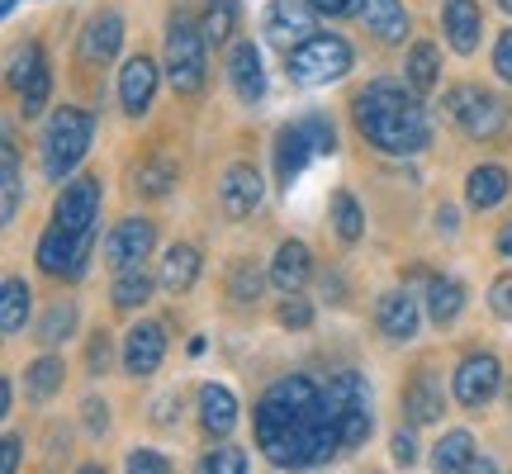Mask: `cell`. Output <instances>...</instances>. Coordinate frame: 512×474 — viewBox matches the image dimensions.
Returning <instances> with one entry per match:
<instances>
[{
    "instance_id": "obj_6",
    "label": "cell",
    "mask_w": 512,
    "mask_h": 474,
    "mask_svg": "<svg viewBox=\"0 0 512 474\" xmlns=\"http://www.w3.org/2000/svg\"><path fill=\"white\" fill-rule=\"evenodd\" d=\"M323 394H328V413H332V422H337V432H342V451H356V446L370 437V389H366V380L351 375V370H342Z\"/></svg>"
},
{
    "instance_id": "obj_10",
    "label": "cell",
    "mask_w": 512,
    "mask_h": 474,
    "mask_svg": "<svg viewBox=\"0 0 512 474\" xmlns=\"http://www.w3.org/2000/svg\"><path fill=\"white\" fill-rule=\"evenodd\" d=\"M53 223L72 228V233H95L100 228V176H76L72 185H62L53 204Z\"/></svg>"
},
{
    "instance_id": "obj_17",
    "label": "cell",
    "mask_w": 512,
    "mask_h": 474,
    "mask_svg": "<svg viewBox=\"0 0 512 474\" xmlns=\"http://www.w3.org/2000/svg\"><path fill=\"white\" fill-rule=\"evenodd\" d=\"M309 157H318V147H313V138H309V124H290L275 133V181L285 185V190L304 176Z\"/></svg>"
},
{
    "instance_id": "obj_49",
    "label": "cell",
    "mask_w": 512,
    "mask_h": 474,
    "mask_svg": "<svg viewBox=\"0 0 512 474\" xmlns=\"http://www.w3.org/2000/svg\"><path fill=\"white\" fill-rule=\"evenodd\" d=\"M313 10H318V15H351V10H361V5H366V0H309Z\"/></svg>"
},
{
    "instance_id": "obj_56",
    "label": "cell",
    "mask_w": 512,
    "mask_h": 474,
    "mask_svg": "<svg viewBox=\"0 0 512 474\" xmlns=\"http://www.w3.org/2000/svg\"><path fill=\"white\" fill-rule=\"evenodd\" d=\"M498 5H503V10H508V15H512V0H498Z\"/></svg>"
},
{
    "instance_id": "obj_34",
    "label": "cell",
    "mask_w": 512,
    "mask_h": 474,
    "mask_svg": "<svg viewBox=\"0 0 512 474\" xmlns=\"http://www.w3.org/2000/svg\"><path fill=\"white\" fill-rule=\"evenodd\" d=\"M147 299H152V275L143 266H133V271H119L114 280V309H143Z\"/></svg>"
},
{
    "instance_id": "obj_54",
    "label": "cell",
    "mask_w": 512,
    "mask_h": 474,
    "mask_svg": "<svg viewBox=\"0 0 512 474\" xmlns=\"http://www.w3.org/2000/svg\"><path fill=\"white\" fill-rule=\"evenodd\" d=\"M19 0H0V10H5V15H10V10H15Z\"/></svg>"
},
{
    "instance_id": "obj_1",
    "label": "cell",
    "mask_w": 512,
    "mask_h": 474,
    "mask_svg": "<svg viewBox=\"0 0 512 474\" xmlns=\"http://www.w3.org/2000/svg\"><path fill=\"white\" fill-rule=\"evenodd\" d=\"M256 446L275 470L323 465L342 451V432L328 413V394L309 375H285L256 399Z\"/></svg>"
},
{
    "instance_id": "obj_32",
    "label": "cell",
    "mask_w": 512,
    "mask_h": 474,
    "mask_svg": "<svg viewBox=\"0 0 512 474\" xmlns=\"http://www.w3.org/2000/svg\"><path fill=\"white\" fill-rule=\"evenodd\" d=\"M0 181H5L0 219L15 223L19 219V152H15V138H10V133H5V143H0Z\"/></svg>"
},
{
    "instance_id": "obj_51",
    "label": "cell",
    "mask_w": 512,
    "mask_h": 474,
    "mask_svg": "<svg viewBox=\"0 0 512 474\" xmlns=\"http://www.w3.org/2000/svg\"><path fill=\"white\" fill-rule=\"evenodd\" d=\"M494 247H498V256H503V261H512V219L503 223V228H498V237H494Z\"/></svg>"
},
{
    "instance_id": "obj_33",
    "label": "cell",
    "mask_w": 512,
    "mask_h": 474,
    "mask_svg": "<svg viewBox=\"0 0 512 474\" xmlns=\"http://www.w3.org/2000/svg\"><path fill=\"white\" fill-rule=\"evenodd\" d=\"M233 24H238V0H204L200 29H204V38H209L214 48H219V43H228Z\"/></svg>"
},
{
    "instance_id": "obj_40",
    "label": "cell",
    "mask_w": 512,
    "mask_h": 474,
    "mask_svg": "<svg viewBox=\"0 0 512 474\" xmlns=\"http://www.w3.org/2000/svg\"><path fill=\"white\" fill-rule=\"evenodd\" d=\"M228 294H233L238 304H256V299H261V271L242 261L238 271H233V280H228Z\"/></svg>"
},
{
    "instance_id": "obj_5",
    "label": "cell",
    "mask_w": 512,
    "mask_h": 474,
    "mask_svg": "<svg viewBox=\"0 0 512 474\" xmlns=\"http://www.w3.org/2000/svg\"><path fill=\"white\" fill-rule=\"evenodd\" d=\"M285 72L299 86H332L351 72V48L337 34H313L309 43H299L294 53H285Z\"/></svg>"
},
{
    "instance_id": "obj_23",
    "label": "cell",
    "mask_w": 512,
    "mask_h": 474,
    "mask_svg": "<svg viewBox=\"0 0 512 474\" xmlns=\"http://www.w3.org/2000/svg\"><path fill=\"white\" fill-rule=\"evenodd\" d=\"M200 422L209 437H228L238 427V399L228 384H204L200 389Z\"/></svg>"
},
{
    "instance_id": "obj_21",
    "label": "cell",
    "mask_w": 512,
    "mask_h": 474,
    "mask_svg": "<svg viewBox=\"0 0 512 474\" xmlns=\"http://www.w3.org/2000/svg\"><path fill=\"white\" fill-rule=\"evenodd\" d=\"M309 271H313V256H309V247H304L299 237H290V242H280V247H275L271 285L280 294H299L304 285H309Z\"/></svg>"
},
{
    "instance_id": "obj_4",
    "label": "cell",
    "mask_w": 512,
    "mask_h": 474,
    "mask_svg": "<svg viewBox=\"0 0 512 474\" xmlns=\"http://www.w3.org/2000/svg\"><path fill=\"white\" fill-rule=\"evenodd\" d=\"M204 48H209V38H204L200 19L190 15V10H176L171 24H166V76H171V86L181 95H200L204 91Z\"/></svg>"
},
{
    "instance_id": "obj_48",
    "label": "cell",
    "mask_w": 512,
    "mask_h": 474,
    "mask_svg": "<svg viewBox=\"0 0 512 474\" xmlns=\"http://www.w3.org/2000/svg\"><path fill=\"white\" fill-rule=\"evenodd\" d=\"M0 446H5V451H0V474H15L19 470V451H24V437H15V432H10Z\"/></svg>"
},
{
    "instance_id": "obj_9",
    "label": "cell",
    "mask_w": 512,
    "mask_h": 474,
    "mask_svg": "<svg viewBox=\"0 0 512 474\" xmlns=\"http://www.w3.org/2000/svg\"><path fill=\"white\" fill-rule=\"evenodd\" d=\"M95 247V233H72V228H57V223H48L43 228V237H38V266L48 275H81L86 271V256H91Z\"/></svg>"
},
{
    "instance_id": "obj_37",
    "label": "cell",
    "mask_w": 512,
    "mask_h": 474,
    "mask_svg": "<svg viewBox=\"0 0 512 474\" xmlns=\"http://www.w3.org/2000/svg\"><path fill=\"white\" fill-rule=\"evenodd\" d=\"M332 223H337V237H342V242H361L366 214H361L356 195H337V200H332Z\"/></svg>"
},
{
    "instance_id": "obj_39",
    "label": "cell",
    "mask_w": 512,
    "mask_h": 474,
    "mask_svg": "<svg viewBox=\"0 0 512 474\" xmlns=\"http://www.w3.org/2000/svg\"><path fill=\"white\" fill-rule=\"evenodd\" d=\"M171 181H176V166L166 162V157H157V162H147L143 171H138V195H147V200H162L166 190H171Z\"/></svg>"
},
{
    "instance_id": "obj_52",
    "label": "cell",
    "mask_w": 512,
    "mask_h": 474,
    "mask_svg": "<svg viewBox=\"0 0 512 474\" xmlns=\"http://www.w3.org/2000/svg\"><path fill=\"white\" fill-rule=\"evenodd\" d=\"M460 474H498V465H494L489 456H475V460H470V465H465Z\"/></svg>"
},
{
    "instance_id": "obj_8",
    "label": "cell",
    "mask_w": 512,
    "mask_h": 474,
    "mask_svg": "<svg viewBox=\"0 0 512 474\" xmlns=\"http://www.w3.org/2000/svg\"><path fill=\"white\" fill-rule=\"evenodd\" d=\"M10 86H15L19 110L29 114V119H34V114H43L48 95H53V72H48V57H43V48H38V43L15 48V57H10Z\"/></svg>"
},
{
    "instance_id": "obj_44",
    "label": "cell",
    "mask_w": 512,
    "mask_h": 474,
    "mask_svg": "<svg viewBox=\"0 0 512 474\" xmlns=\"http://www.w3.org/2000/svg\"><path fill=\"white\" fill-rule=\"evenodd\" d=\"M309 304H304V299H299V294H290V299H285V304H280V323H285V328H309Z\"/></svg>"
},
{
    "instance_id": "obj_7",
    "label": "cell",
    "mask_w": 512,
    "mask_h": 474,
    "mask_svg": "<svg viewBox=\"0 0 512 474\" xmlns=\"http://www.w3.org/2000/svg\"><path fill=\"white\" fill-rule=\"evenodd\" d=\"M446 110L479 143H489V138H498L508 128V105L489 91H475V86H456V91L446 95Z\"/></svg>"
},
{
    "instance_id": "obj_45",
    "label": "cell",
    "mask_w": 512,
    "mask_h": 474,
    "mask_svg": "<svg viewBox=\"0 0 512 474\" xmlns=\"http://www.w3.org/2000/svg\"><path fill=\"white\" fill-rule=\"evenodd\" d=\"M86 361H91L95 375H105V370H110V337H105V332H95V337H91V347H86Z\"/></svg>"
},
{
    "instance_id": "obj_22",
    "label": "cell",
    "mask_w": 512,
    "mask_h": 474,
    "mask_svg": "<svg viewBox=\"0 0 512 474\" xmlns=\"http://www.w3.org/2000/svg\"><path fill=\"white\" fill-rule=\"evenodd\" d=\"M119 43H124V15L119 10H105V15H95L86 24V34H81V57L86 62H110L119 53Z\"/></svg>"
},
{
    "instance_id": "obj_16",
    "label": "cell",
    "mask_w": 512,
    "mask_h": 474,
    "mask_svg": "<svg viewBox=\"0 0 512 474\" xmlns=\"http://www.w3.org/2000/svg\"><path fill=\"white\" fill-rule=\"evenodd\" d=\"M261 195H266V185H261V171H256V166L238 162V166L223 171L219 200H223V214H228V219H247V214H256Z\"/></svg>"
},
{
    "instance_id": "obj_27",
    "label": "cell",
    "mask_w": 512,
    "mask_h": 474,
    "mask_svg": "<svg viewBox=\"0 0 512 474\" xmlns=\"http://www.w3.org/2000/svg\"><path fill=\"white\" fill-rule=\"evenodd\" d=\"M508 190H512V176L503 171V166L489 162V166H475V171H470V181H465V200L475 204V209H494Z\"/></svg>"
},
{
    "instance_id": "obj_36",
    "label": "cell",
    "mask_w": 512,
    "mask_h": 474,
    "mask_svg": "<svg viewBox=\"0 0 512 474\" xmlns=\"http://www.w3.org/2000/svg\"><path fill=\"white\" fill-rule=\"evenodd\" d=\"M72 332H76V309L57 299L53 309L43 313V323H38V342H43V347H57V342H67Z\"/></svg>"
},
{
    "instance_id": "obj_19",
    "label": "cell",
    "mask_w": 512,
    "mask_h": 474,
    "mask_svg": "<svg viewBox=\"0 0 512 474\" xmlns=\"http://www.w3.org/2000/svg\"><path fill=\"white\" fill-rule=\"evenodd\" d=\"M375 323H380V332L389 342H413V337H418V323H422L418 299L408 290H389L380 299V309H375Z\"/></svg>"
},
{
    "instance_id": "obj_31",
    "label": "cell",
    "mask_w": 512,
    "mask_h": 474,
    "mask_svg": "<svg viewBox=\"0 0 512 474\" xmlns=\"http://www.w3.org/2000/svg\"><path fill=\"white\" fill-rule=\"evenodd\" d=\"M24 389H29L34 403H48L57 389H62V361H57V356H38V361L24 370Z\"/></svg>"
},
{
    "instance_id": "obj_13",
    "label": "cell",
    "mask_w": 512,
    "mask_h": 474,
    "mask_svg": "<svg viewBox=\"0 0 512 474\" xmlns=\"http://www.w3.org/2000/svg\"><path fill=\"white\" fill-rule=\"evenodd\" d=\"M152 247H157L152 219H124L105 242V261L114 271H133V266H143V256H152Z\"/></svg>"
},
{
    "instance_id": "obj_18",
    "label": "cell",
    "mask_w": 512,
    "mask_h": 474,
    "mask_svg": "<svg viewBox=\"0 0 512 474\" xmlns=\"http://www.w3.org/2000/svg\"><path fill=\"white\" fill-rule=\"evenodd\" d=\"M228 81H233L242 105H256L266 95V67H261V48H256L252 38L233 43V53H228Z\"/></svg>"
},
{
    "instance_id": "obj_28",
    "label": "cell",
    "mask_w": 512,
    "mask_h": 474,
    "mask_svg": "<svg viewBox=\"0 0 512 474\" xmlns=\"http://www.w3.org/2000/svg\"><path fill=\"white\" fill-rule=\"evenodd\" d=\"M29 294L34 290H29L19 275L5 280V290H0V328H5V337H19V332H24V323H29V304H34Z\"/></svg>"
},
{
    "instance_id": "obj_41",
    "label": "cell",
    "mask_w": 512,
    "mask_h": 474,
    "mask_svg": "<svg viewBox=\"0 0 512 474\" xmlns=\"http://www.w3.org/2000/svg\"><path fill=\"white\" fill-rule=\"evenodd\" d=\"M304 124H309V138H313V147H318L323 157H328V152H337V128H332L328 114H309Z\"/></svg>"
},
{
    "instance_id": "obj_11",
    "label": "cell",
    "mask_w": 512,
    "mask_h": 474,
    "mask_svg": "<svg viewBox=\"0 0 512 474\" xmlns=\"http://www.w3.org/2000/svg\"><path fill=\"white\" fill-rule=\"evenodd\" d=\"M313 10L309 0H271V10H266V38H271L275 48H285L294 53L299 43H309L313 38Z\"/></svg>"
},
{
    "instance_id": "obj_2",
    "label": "cell",
    "mask_w": 512,
    "mask_h": 474,
    "mask_svg": "<svg viewBox=\"0 0 512 474\" xmlns=\"http://www.w3.org/2000/svg\"><path fill=\"white\" fill-rule=\"evenodd\" d=\"M356 128L366 133L380 152H394V157H413L432 143V119L422 110V100L413 91H403L394 81H375L356 95Z\"/></svg>"
},
{
    "instance_id": "obj_43",
    "label": "cell",
    "mask_w": 512,
    "mask_h": 474,
    "mask_svg": "<svg viewBox=\"0 0 512 474\" xmlns=\"http://www.w3.org/2000/svg\"><path fill=\"white\" fill-rule=\"evenodd\" d=\"M128 474H171V465H166V456H157V451H133V456H128Z\"/></svg>"
},
{
    "instance_id": "obj_29",
    "label": "cell",
    "mask_w": 512,
    "mask_h": 474,
    "mask_svg": "<svg viewBox=\"0 0 512 474\" xmlns=\"http://www.w3.org/2000/svg\"><path fill=\"white\" fill-rule=\"evenodd\" d=\"M460 309H465V285L451 280V275H432V285H427V318L432 323H451Z\"/></svg>"
},
{
    "instance_id": "obj_12",
    "label": "cell",
    "mask_w": 512,
    "mask_h": 474,
    "mask_svg": "<svg viewBox=\"0 0 512 474\" xmlns=\"http://www.w3.org/2000/svg\"><path fill=\"white\" fill-rule=\"evenodd\" d=\"M498 384H503V365H498V356H489V351L465 356L460 370H456V399L465 403V408H484V403L498 394Z\"/></svg>"
},
{
    "instance_id": "obj_30",
    "label": "cell",
    "mask_w": 512,
    "mask_h": 474,
    "mask_svg": "<svg viewBox=\"0 0 512 474\" xmlns=\"http://www.w3.org/2000/svg\"><path fill=\"white\" fill-rule=\"evenodd\" d=\"M475 460V437L470 432H446L432 451V474H460Z\"/></svg>"
},
{
    "instance_id": "obj_47",
    "label": "cell",
    "mask_w": 512,
    "mask_h": 474,
    "mask_svg": "<svg viewBox=\"0 0 512 474\" xmlns=\"http://www.w3.org/2000/svg\"><path fill=\"white\" fill-rule=\"evenodd\" d=\"M494 72L512 86V29H508L503 38H498V48H494Z\"/></svg>"
},
{
    "instance_id": "obj_3",
    "label": "cell",
    "mask_w": 512,
    "mask_h": 474,
    "mask_svg": "<svg viewBox=\"0 0 512 474\" xmlns=\"http://www.w3.org/2000/svg\"><path fill=\"white\" fill-rule=\"evenodd\" d=\"M95 138V119L76 105H62V110L48 119V133H43V176L48 181H67L76 171V162L91 152Z\"/></svg>"
},
{
    "instance_id": "obj_15",
    "label": "cell",
    "mask_w": 512,
    "mask_h": 474,
    "mask_svg": "<svg viewBox=\"0 0 512 474\" xmlns=\"http://www.w3.org/2000/svg\"><path fill=\"white\" fill-rule=\"evenodd\" d=\"M152 95H157V62L143 53L128 57L124 67H119V105H124V114L143 119L152 110Z\"/></svg>"
},
{
    "instance_id": "obj_42",
    "label": "cell",
    "mask_w": 512,
    "mask_h": 474,
    "mask_svg": "<svg viewBox=\"0 0 512 474\" xmlns=\"http://www.w3.org/2000/svg\"><path fill=\"white\" fill-rule=\"evenodd\" d=\"M489 309L512 323V275H498L494 280V290H489Z\"/></svg>"
},
{
    "instance_id": "obj_24",
    "label": "cell",
    "mask_w": 512,
    "mask_h": 474,
    "mask_svg": "<svg viewBox=\"0 0 512 474\" xmlns=\"http://www.w3.org/2000/svg\"><path fill=\"white\" fill-rule=\"evenodd\" d=\"M200 266H204L200 247L176 242V247L162 256V290L166 294H190L195 290V280H200Z\"/></svg>"
},
{
    "instance_id": "obj_55",
    "label": "cell",
    "mask_w": 512,
    "mask_h": 474,
    "mask_svg": "<svg viewBox=\"0 0 512 474\" xmlns=\"http://www.w3.org/2000/svg\"><path fill=\"white\" fill-rule=\"evenodd\" d=\"M76 474H105V470H100V465H86V470H76Z\"/></svg>"
},
{
    "instance_id": "obj_26",
    "label": "cell",
    "mask_w": 512,
    "mask_h": 474,
    "mask_svg": "<svg viewBox=\"0 0 512 474\" xmlns=\"http://www.w3.org/2000/svg\"><path fill=\"white\" fill-rule=\"evenodd\" d=\"M361 15H366V29L380 38V43H403V34H408V10H403V0H366Z\"/></svg>"
},
{
    "instance_id": "obj_35",
    "label": "cell",
    "mask_w": 512,
    "mask_h": 474,
    "mask_svg": "<svg viewBox=\"0 0 512 474\" xmlns=\"http://www.w3.org/2000/svg\"><path fill=\"white\" fill-rule=\"evenodd\" d=\"M408 86L418 95L437 91V48L432 43H413V53H408Z\"/></svg>"
},
{
    "instance_id": "obj_38",
    "label": "cell",
    "mask_w": 512,
    "mask_h": 474,
    "mask_svg": "<svg viewBox=\"0 0 512 474\" xmlns=\"http://www.w3.org/2000/svg\"><path fill=\"white\" fill-rule=\"evenodd\" d=\"M195 474H247V451L242 446H214V451L200 456Z\"/></svg>"
},
{
    "instance_id": "obj_25",
    "label": "cell",
    "mask_w": 512,
    "mask_h": 474,
    "mask_svg": "<svg viewBox=\"0 0 512 474\" xmlns=\"http://www.w3.org/2000/svg\"><path fill=\"white\" fill-rule=\"evenodd\" d=\"M441 403H446L441 380L432 375V370H418V375H413V384H408V394H403V413H408V422H413V427H422V422H437L441 418Z\"/></svg>"
},
{
    "instance_id": "obj_50",
    "label": "cell",
    "mask_w": 512,
    "mask_h": 474,
    "mask_svg": "<svg viewBox=\"0 0 512 474\" xmlns=\"http://www.w3.org/2000/svg\"><path fill=\"white\" fill-rule=\"evenodd\" d=\"M81 408H86V427H91L95 437H100V432L110 427V413H105V403H100V399H86Z\"/></svg>"
},
{
    "instance_id": "obj_53",
    "label": "cell",
    "mask_w": 512,
    "mask_h": 474,
    "mask_svg": "<svg viewBox=\"0 0 512 474\" xmlns=\"http://www.w3.org/2000/svg\"><path fill=\"white\" fill-rule=\"evenodd\" d=\"M15 408V389H10V380L0 384V413H10Z\"/></svg>"
},
{
    "instance_id": "obj_20",
    "label": "cell",
    "mask_w": 512,
    "mask_h": 474,
    "mask_svg": "<svg viewBox=\"0 0 512 474\" xmlns=\"http://www.w3.org/2000/svg\"><path fill=\"white\" fill-rule=\"evenodd\" d=\"M441 24H446V43L456 53H475L479 48V34H484V15H479V0H446L441 10Z\"/></svg>"
},
{
    "instance_id": "obj_14",
    "label": "cell",
    "mask_w": 512,
    "mask_h": 474,
    "mask_svg": "<svg viewBox=\"0 0 512 474\" xmlns=\"http://www.w3.org/2000/svg\"><path fill=\"white\" fill-rule=\"evenodd\" d=\"M162 356H166V328L162 323H133V328L124 332V370L133 375V380L152 375V370L162 365Z\"/></svg>"
},
{
    "instance_id": "obj_46",
    "label": "cell",
    "mask_w": 512,
    "mask_h": 474,
    "mask_svg": "<svg viewBox=\"0 0 512 474\" xmlns=\"http://www.w3.org/2000/svg\"><path fill=\"white\" fill-rule=\"evenodd\" d=\"M389 456L408 470V465L418 460V441H413V432H394V441H389Z\"/></svg>"
}]
</instances>
